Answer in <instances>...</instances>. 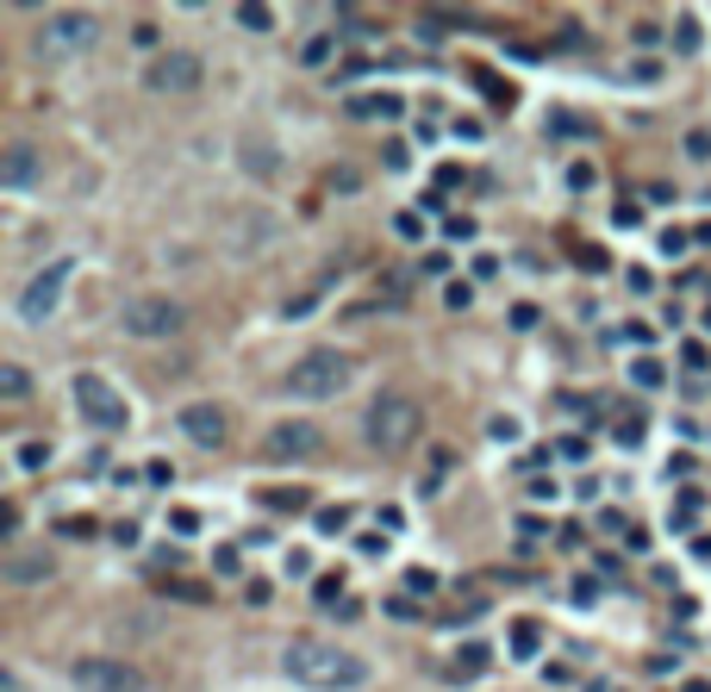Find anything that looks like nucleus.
<instances>
[{
	"label": "nucleus",
	"instance_id": "1",
	"mask_svg": "<svg viewBox=\"0 0 711 692\" xmlns=\"http://www.w3.org/2000/svg\"><path fill=\"white\" fill-rule=\"evenodd\" d=\"M282 674L313 686V692H344V686H363L368 668L349 655V649L325 643V636H300V643L282 649Z\"/></svg>",
	"mask_w": 711,
	"mask_h": 692
},
{
	"label": "nucleus",
	"instance_id": "2",
	"mask_svg": "<svg viewBox=\"0 0 711 692\" xmlns=\"http://www.w3.org/2000/svg\"><path fill=\"white\" fill-rule=\"evenodd\" d=\"M356 380V363H349L344 349H306L300 363L287 368L282 394L287 399H337Z\"/></svg>",
	"mask_w": 711,
	"mask_h": 692
},
{
	"label": "nucleus",
	"instance_id": "3",
	"mask_svg": "<svg viewBox=\"0 0 711 692\" xmlns=\"http://www.w3.org/2000/svg\"><path fill=\"white\" fill-rule=\"evenodd\" d=\"M119 330H126V337H144V344H162L175 330H188V306L169 299V294H131L126 306H119Z\"/></svg>",
	"mask_w": 711,
	"mask_h": 692
},
{
	"label": "nucleus",
	"instance_id": "4",
	"mask_svg": "<svg viewBox=\"0 0 711 692\" xmlns=\"http://www.w3.org/2000/svg\"><path fill=\"white\" fill-rule=\"evenodd\" d=\"M368 443L375 449H406V443H418V431H425V412H418V399L412 394H381L375 406H368Z\"/></svg>",
	"mask_w": 711,
	"mask_h": 692
},
{
	"label": "nucleus",
	"instance_id": "5",
	"mask_svg": "<svg viewBox=\"0 0 711 692\" xmlns=\"http://www.w3.org/2000/svg\"><path fill=\"white\" fill-rule=\"evenodd\" d=\"M76 406H81V418L95 431H107V437H119V431L131 425V406L119 399V387H112L107 375H95V368H81L76 375Z\"/></svg>",
	"mask_w": 711,
	"mask_h": 692
},
{
	"label": "nucleus",
	"instance_id": "6",
	"mask_svg": "<svg viewBox=\"0 0 711 692\" xmlns=\"http://www.w3.org/2000/svg\"><path fill=\"white\" fill-rule=\"evenodd\" d=\"M100 38V13H81V7H63V13H50L38 26V50L45 57H76Z\"/></svg>",
	"mask_w": 711,
	"mask_h": 692
},
{
	"label": "nucleus",
	"instance_id": "7",
	"mask_svg": "<svg viewBox=\"0 0 711 692\" xmlns=\"http://www.w3.org/2000/svg\"><path fill=\"white\" fill-rule=\"evenodd\" d=\"M69 275H76V263H69V256H57L50 268H38L32 281L19 287V318H26V325H45V318L63 306V281H69Z\"/></svg>",
	"mask_w": 711,
	"mask_h": 692
},
{
	"label": "nucleus",
	"instance_id": "8",
	"mask_svg": "<svg viewBox=\"0 0 711 692\" xmlns=\"http://www.w3.org/2000/svg\"><path fill=\"white\" fill-rule=\"evenodd\" d=\"M200 81H206V63L194 50H162L157 63L144 69V88H150V95H188Z\"/></svg>",
	"mask_w": 711,
	"mask_h": 692
},
{
	"label": "nucleus",
	"instance_id": "9",
	"mask_svg": "<svg viewBox=\"0 0 711 692\" xmlns=\"http://www.w3.org/2000/svg\"><path fill=\"white\" fill-rule=\"evenodd\" d=\"M76 686L81 692H144V668H131V661H107V655H88V661H76Z\"/></svg>",
	"mask_w": 711,
	"mask_h": 692
},
{
	"label": "nucleus",
	"instance_id": "10",
	"mask_svg": "<svg viewBox=\"0 0 711 692\" xmlns=\"http://www.w3.org/2000/svg\"><path fill=\"white\" fill-rule=\"evenodd\" d=\"M318 449H325V437H318V425H306V418H287V425H275L269 437H263V456L269 462H313Z\"/></svg>",
	"mask_w": 711,
	"mask_h": 692
},
{
	"label": "nucleus",
	"instance_id": "11",
	"mask_svg": "<svg viewBox=\"0 0 711 692\" xmlns=\"http://www.w3.org/2000/svg\"><path fill=\"white\" fill-rule=\"evenodd\" d=\"M175 431H181L188 443H200V449H225V431H231V418H225V406L200 399V406H181V412H175Z\"/></svg>",
	"mask_w": 711,
	"mask_h": 692
},
{
	"label": "nucleus",
	"instance_id": "12",
	"mask_svg": "<svg viewBox=\"0 0 711 692\" xmlns=\"http://www.w3.org/2000/svg\"><path fill=\"white\" fill-rule=\"evenodd\" d=\"M0 181H7L13 194H32L38 181H45V157H38L32 138H13L7 150H0Z\"/></svg>",
	"mask_w": 711,
	"mask_h": 692
},
{
	"label": "nucleus",
	"instance_id": "13",
	"mask_svg": "<svg viewBox=\"0 0 711 692\" xmlns=\"http://www.w3.org/2000/svg\"><path fill=\"white\" fill-rule=\"evenodd\" d=\"M506 643H512V655H519V661L543 655V624H537V617H512V636H506Z\"/></svg>",
	"mask_w": 711,
	"mask_h": 692
},
{
	"label": "nucleus",
	"instance_id": "14",
	"mask_svg": "<svg viewBox=\"0 0 711 692\" xmlns=\"http://www.w3.org/2000/svg\"><path fill=\"white\" fill-rule=\"evenodd\" d=\"M349 112H356V119H399L406 100H399V95H356V100H349Z\"/></svg>",
	"mask_w": 711,
	"mask_h": 692
},
{
	"label": "nucleus",
	"instance_id": "15",
	"mask_svg": "<svg viewBox=\"0 0 711 692\" xmlns=\"http://www.w3.org/2000/svg\"><path fill=\"white\" fill-rule=\"evenodd\" d=\"M7 581H19V586L50 581V555H13V562H7Z\"/></svg>",
	"mask_w": 711,
	"mask_h": 692
},
{
	"label": "nucleus",
	"instance_id": "16",
	"mask_svg": "<svg viewBox=\"0 0 711 692\" xmlns=\"http://www.w3.org/2000/svg\"><path fill=\"white\" fill-rule=\"evenodd\" d=\"M26 394H32V375L19 363H0V399H26Z\"/></svg>",
	"mask_w": 711,
	"mask_h": 692
},
{
	"label": "nucleus",
	"instance_id": "17",
	"mask_svg": "<svg viewBox=\"0 0 711 692\" xmlns=\"http://www.w3.org/2000/svg\"><path fill=\"white\" fill-rule=\"evenodd\" d=\"M237 26H244V32H269L275 13L263 7V0H244V7H237Z\"/></svg>",
	"mask_w": 711,
	"mask_h": 692
},
{
	"label": "nucleus",
	"instance_id": "18",
	"mask_svg": "<svg viewBox=\"0 0 711 692\" xmlns=\"http://www.w3.org/2000/svg\"><path fill=\"white\" fill-rule=\"evenodd\" d=\"M318 531H325V536H344V524H349V505H318Z\"/></svg>",
	"mask_w": 711,
	"mask_h": 692
},
{
	"label": "nucleus",
	"instance_id": "19",
	"mask_svg": "<svg viewBox=\"0 0 711 692\" xmlns=\"http://www.w3.org/2000/svg\"><path fill=\"white\" fill-rule=\"evenodd\" d=\"M399 581H406V593H412V599L437 593V574H431V567H406V574H399Z\"/></svg>",
	"mask_w": 711,
	"mask_h": 692
},
{
	"label": "nucleus",
	"instance_id": "20",
	"mask_svg": "<svg viewBox=\"0 0 711 692\" xmlns=\"http://www.w3.org/2000/svg\"><path fill=\"white\" fill-rule=\"evenodd\" d=\"M456 668H462V674H481V668H487V643H462L456 649Z\"/></svg>",
	"mask_w": 711,
	"mask_h": 692
},
{
	"label": "nucleus",
	"instance_id": "21",
	"mask_svg": "<svg viewBox=\"0 0 711 692\" xmlns=\"http://www.w3.org/2000/svg\"><path fill=\"white\" fill-rule=\"evenodd\" d=\"M631 380H636V387H649V394H655V387H662V363H649V356H643V363H631Z\"/></svg>",
	"mask_w": 711,
	"mask_h": 692
},
{
	"label": "nucleus",
	"instance_id": "22",
	"mask_svg": "<svg viewBox=\"0 0 711 692\" xmlns=\"http://www.w3.org/2000/svg\"><path fill=\"white\" fill-rule=\"evenodd\" d=\"M332 45H337L332 32H318V38H306V50H300V63H313V69H318V63H325V57H332Z\"/></svg>",
	"mask_w": 711,
	"mask_h": 692
},
{
	"label": "nucleus",
	"instance_id": "23",
	"mask_svg": "<svg viewBox=\"0 0 711 692\" xmlns=\"http://www.w3.org/2000/svg\"><path fill=\"white\" fill-rule=\"evenodd\" d=\"M169 531H175V536H200V512L175 505V512H169Z\"/></svg>",
	"mask_w": 711,
	"mask_h": 692
},
{
	"label": "nucleus",
	"instance_id": "24",
	"mask_svg": "<svg viewBox=\"0 0 711 692\" xmlns=\"http://www.w3.org/2000/svg\"><path fill=\"white\" fill-rule=\"evenodd\" d=\"M394 231H399V244H418V237H425V219H418V212H394Z\"/></svg>",
	"mask_w": 711,
	"mask_h": 692
},
{
	"label": "nucleus",
	"instance_id": "25",
	"mask_svg": "<svg viewBox=\"0 0 711 692\" xmlns=\"http://www.w3.org/2000/svg\"><path fill=\"white\" fill-rule=\"evenodd\" d=\"M443 237H450V244H474L481 225H474V219H443Z\"/></svg>",
	"mask_w": 711,
	"mask_h": 692
},
{
	"label": "nucleus",
	"instance_id": "26",
	"mask_svg": "<svg viewBox=\"0 0 711 692\" xmlns=\"http://www.w3.org/2000/svg\"><path fill=\"white\" fill-rule=\"evenodd\" d=\"M318 605H344V574H318Z\"/></svg>",
	"mask_w": 711,
	"mask_h": 692
},
{
	"label": "nucleus",
	"instance_id": "27",
	"mask_svg": "<svg viewBox=\"0 0 711 692\" xmlns=\"http://www.w3.org/2000/svg\"><path fill=\"white\" fill-rule=\"evenodd\" d=\"M687 157H693V162H711V126L687 131Z\"/></svg>",
	"mask_w": 711,
	"mask_h": 692
},
{
	"label": "nucleus",
	"instance_id": "28",
	"mask_svg": "<svg viewBox=\"0 0 711 692\" xmlns=\"http://www.w3.org/2000/svg\"><path fill=\"white\" fill-rule=\"evenodd\" d=\"M674 50H687V57L699 50V19H680L674 26Z\"/></svg>",
	"mask_w": 711,
	"mask_h": 692
},
{
	"label": "nucleus",
	"instance_id": "29",
	"mask_svg": "<svg viewBox=\"0 0 711 692\" xmlns=\"http://www.w3.org/2000/svg\"><path fill=\"white\" fill-rule=\"evenodd\" d=\"M144 481H150V487H169V481H175V468H169L162 456H150V462H144Z\"/></svg>",
	"mask_w": 711,
	"mask_h": 692
},
{
	"label": "nucleus",
	"instance_id": "30",
	"mask_svg": "<svg viewBox=\"0 0 711 692\" xmlns=\"http://www.w3.org/2000/svg\"><path fill=\"white\" fill-rule=\"evenodd\" d=\"M487 437L493 443H519V418H487Z\"/></svg>",
	"mask_w": 711,
	"mask_h": 692
},
{
	"label": "nucleus",
	"instance_id": "31",
	"mask_svg": "<svg viewBox=\"0 0 711 692\" xmlns=\"http://www.w3.org/2000/svg\"><path fill=\"white\" fill-rule=\"evenodd\" d=\"M157 26H150V19H138V26H131V45H138V50H157Z\"/></svg>",
	"mask_w": 711,
	"mask_h": 692
},
{
	"label": "nucleus",
	"instance_id": "32",
	"mask_svg": "<svg viewBox=\"0 0 711 692\" xmlns=\"http://www.w3.org/2000/svg\"><path fill=\"white\" fill-rule=\"evenodd\" d=\"M443 299H450V313H468L474 287H468V281H456V287H443Z\"/></svg>",
	"mask_w": 711,
	"mask_h": 692
},
{
	"label": "nucleus",
	"instance_id": "33",
	"mask_svg": "<svg viewBox=\"0 0 711 692\" xmlns=\"http://www.w3.org/2000/svg\"><path fill=\"white\" fill-rule=\"evenodd\" d=\"M680 363L693 368V375H705V368H711V356H705V344H687V349H680Z\"/></svg>",
	"mask_w": 711,
	"mask_h": 692
},
{
	"label": "nucleus",
	"instance_id": "34",
	"mask_svg": "<svg viewBox=\"0 0 711 692\" xmlns=\"http://www.w3.org/2000/svg\"><path fill=\"white\" fill-rule=\"evenodd\" d=\"M45 462H50L45 443H26V449H19V468H45Z\"/></svg>",
	"mask_w": 711,
	"mask_h": 692
},
{
	"label": "nucleus",
	"instance_id": "35",
	"mask_svg": "<svg viewBox=\"0 0 711 692\" xmlns=\"http://www.w3.org/2000/svg\"><path fill=\"white\" fill-rule=\"evenodd\" d=\"M537 325V306H531V299H519V306H512V330H531Z\"/></svg>",
	"mask_w": 711,
	"mask_h": 692
},
{
	"label": "nucleus",
	"instance_id": "36",
	"mask_svg": "<svg viewBox=\"0 0 711 692\" xmlns=\"http://www.w3.org/2000/svg\"><path fill=\"white\" fill-rule=\"evenodd\" d=\"M693 512H699V493H680V505H674V531H680V524H693Z\"/></svg>",
	"mask_w": 711,
	"mask_h": 692
},
{
	"label": "nucleus",
	"instance_id": "37",
	"mask_svg": "<svg viewBox=\"0 0 711 692\" xmlns=\"http://www.w3.org/2000/svg\"><path fill=\"white\" fill-rule=\"evenodd\" d=\"M474 81H481V95H487V100H500V107H512V88H500V81H493V76H474Z\"/></svg>",
	"mask_w": 711,
	"mask_h": 692
},
{
	"label": "nucleus",
	"instance_id": "38",
	"mask_svg": "<svg viewBox=\"0 0 711 692\" xmlns=\"http://www.w3.org/2000/svg\"><path fill=\"white\" fill-rule=\"evenodd\" d=\"M569 188H574V194L593 188V162H574V169H569Z\"/></svg>",
	"mask_w": 711,
	"mask_h": 692
},
{
	"label": "nucleus",
	"instance_id": "39",
	"mask_svg": "<svg viewBox=\"0 0 711 692\" xmlns=\"http://www.w3.org/2000/svg\"><path fill=\"white\" fill-rule=\"evenodd\" d=\"M387 617H418V599H387Z\"/></svg>",
	"mask_w": 711,
	"mask_h": 692
},
{
	"label": "nucleus",
	"instance_id": "40",
	"mask_svg": "<svg viewBox=\"0 0 711 692\" xmlns=\"http://www.w3.org/2000/svg\"><path fill=\"white\" fill-rule=\"evenodd\" d=\"M618 443H624V449H636V443H643V425H636V418H624V425H618Z\"/></svg>",
	"mask_w": 711,
	"mask_h": 692
},
{
	"label": "nucleus",
	"instance_id": "41",
	"mask_svg": "<svg viewBox=\"0 0 711 692\" xmlns=\"http://www.w3.org/2000/svg\"><path fill=\"white\" fill-rule=\"evenodd\" d=\"M687 244H693L687 231H662V250H668V256H687Z\"/></svg>",
	"mask_w": 711,
	"mask_h": 692
},
{
	"label": "nucleus",
	"instance_id": "42",
	"mask_svg": "<svg viewBox=\"0 0 711 692\" xmlns=\"http://www.w3.org/2000/svg\"><path fill=\"white\" fill-rule=\"evenodd\" d=\"M500 275V256H474V281H493Z\"/></svg>",
	"mask_w": 711,
	"mask_h": 692
},
{
	"label": "nucleus",
	"instance_id": "43",
	"mask_svg": "<svg viewBox=\"0 0 711 692\" xmlns=\"http://www.w3.org/2000/svg\"><path fill=\"white\" fill-rule=\"evenodd\" d=\"M381 531H406V512H399V505H381Z\"/></svg>",
	"mask_w": 711,
	"mask_h": 692
},
{
	"label": "nucleus",
	"instance_id": "44",
	"mask_svg": "<svg viewBox=\"0 0 711 692\" xmlns=\"http://www.w3.org/2000/svg\"><path fill=\"white\" fill-rule=\"evenodd\" d=\"M456 138H468V144H481L487 131H481V119H456Z\"/></svg>",
	"mask_w": 711,
	"mask_h": 692
},
{
	"label": "nucleus",
	"instance_id": "45",
	"mask_svg": "<svg viewBox=\"0 0 711 692\" xmlns=\"http://www.w3.org/2000/svg\"><path fill=\"white\" fill-rule=\"evenodd\" d=\"M0 692H32V686H26L19 674H0Z\"/></svg>",
	"mask_w": 711,
	"mask_h": 692
},
{
	"label": "nucleus",
	"instance_id": "46",
	"mask_svg": "<svg viewBox=\"0 0 711 692\" xmlns=\"http://www.w3.org/2000/svg\"><path fill=\"white\" fill-rule=\"evenodd\" d=\"M680 692H711V686H705V680H687V686H680Z\"/></svg>",
	"mask_w": 711,
	"mask_h": 692
},
{
	"label": "nucleus",
	"instance_id": "47",
	"mask_svg": "<svg viewBox=\"0 0 711 692\" xmlns=\"http://www.w3.org/2000/svg\"><path fill=\"white\" fill-rule=\"evenodd\" d=\"M699 325H705V330H711V306H705V313H699Z\"/></svg>",
	"mask_w": 711,
	"mask_h": 692
}]
</instances>
